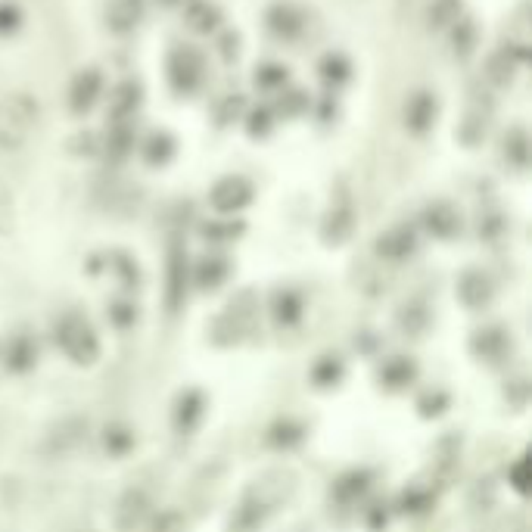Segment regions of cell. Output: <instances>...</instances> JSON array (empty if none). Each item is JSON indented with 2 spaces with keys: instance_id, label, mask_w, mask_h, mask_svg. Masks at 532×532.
Listing matches in <instances>:
<instances>
[{
  "instance_id": "obj_1",
  "label": "cell",
  "mask_w": 532,
  "mask_h": 532,
  "mask_svg": "<svg viewBox=\"0 0 532 532\" xmlns=\"http://www.w3.org/2000/svg\"><path fill=\"white\" fill-rule=\"evenodd\" d=\"M41 109L28 94H10L0 100V150L13 153L22 150L28 131L38 122Z\"/></svg>"
},
{
  "instance_id": "obj_2",
  "label": "cell",
  "mask_w": 532,
  "mask_h": 532,
  "mask_svg": "<svg viewBox=\"0 0 532 532\" xmlns=\"http://www.w3.org/2000/svg\"><path fill=\"white\" fill-rule=\"evenodd\" d=\"M56 343H60V349L75 364H91L100 355V343H97L94 327L78 312H66L60 321H56Z\"/></svg>"
},
{
  "instance_id": "obj_3",
  "label": "cell",
  "mask_w": 532,
  "mask_h": 532,
  "mask_svg": "<svg viewBox=\"0 0 532 532\" xmlns=\"http://www.w3.org/2000/svg\"><path fill=\"white\" fill-rule=\"evenodd\" d=\"M88 442V420H81V417H66L60 420L44 439V452L50 458H69L75 455L78 448Z\"/></svg>"
},
{
  "instance_id": "obj_4",
  "label": "cell",
  "mask_w": 532,
  "mask_h": 532,
  "mask_svg": "<svg viewBox=\"0 0 532 532\" xmlns=\"http://www.w3.org/2000/svg\"><path fill=\"white\" fill-rule=\"evenodd\" d=\"M168 78H172L175 91L190 94L196 84L203 81V56L196 50H190V47L175 50L172 60H168Z\"/></svg>"
},
{
  "instance_id": "obj_5",
  "label": "cell",
  "mask_w": 532,
  "mask_h": 532,
  "mask_svg": "<svg viewBox=\"0 0 532 532\" xmlns=\"http://www.w3.org/2000/svg\"><path fill=\"white\" fill-rule=\"evenodd\" d=\"M209 200L218 212H240L252 200V184L240 175H228L212 187Z\"/></svg>"
},
{
  "instance_id": "obj_6",
  "label": "cell",
  "mask_w": 532,
  "mask_h": 532,
  "mask_svg": "<svg viewBox=\"0 0 532 532\" xmlns=\"http://www.w3.org/2000/svg\"><path fill=\"white\" fill-rule=\"evenodd\" d=\"M439 116V103L433 91H414L405 100V128L414 134H427Z\"/></svg>"
},
{
  "instance_id": "obj_7",
  "label": "cell",
  "mask_w": 532,
  "mask_h": 532,
  "mask_svg": "<svg viewBox=\"0 0 532 532\" xmlns=\"http://www.w3.org/2000/svg\"><path fill=\"white\" fill-rule=\"evenodd\" d=\"M103 94V75L97 69H81L72 84H69V106L78 116H84L88 109H94V103Z\"/></svg>"
},
{
  "instance_id": "obj_8",
  "label": "cell",
  "mask_w": 532,
  "mask_h": 532,
  "mask_svg": "<svg viewBox=\"0 0 532 532\" xmlns=\"http://www.w3.org/2000/svg\"><path fill=\"white\" fill-rule=\"evenodd\" d=\"M523 60H526V50H520V47H514V44L495 50V53L489 56V63H486L489 81H495L498 88H508V84L517 78V69H520Z\"/></svg>"
},
{
  "instance_id": "obj_9",
  "label": "cell",
  "mask_w": 532,
  "mask_h": 532,
  "mask_svg": "<svg viewBox=\"0 0 532 532\" xmlns=\"http://www.w3.org/2000/svg\"><path fill=\"white\" fill-rule=\"evenodd\" d=\"M144 16V0H109L106 4V28L116 35H128Z\"/></svg>"
},
{
  "instance_id": "obj_10",
  "label": "cell",
  "mask_w": 532,
  "mask_h": 532,
  "mask_svg": "<svg viewBox=\"0 0 532 532\" xmlns=\"http://www.w3.org/2000/svg\"><path fill=\"white\" fill-rule=\"evenodd\" d=\"M147 508H150L147 492H140V489L125 492V498L119 501V511H116V526L122 532H134L140 526V520L147 517Z\"/></svg>"
},
{
  "instance_id": "obj_11",
  "label": "cell",
  "mask_w": 532,
  "mask_h": 532,
  "mask_svg": "<svg viewBox=\"0 0 532 532\" xmlns=\"http://www.w3.org/2000/svg\"><path fill=\"white\" fill-rule=\"evenodd\" d=\"M302 13L293 7V4H277L271 13H268V25L271 32L280 35V38H296L302 32Z\"/></svg>"
},
{
  "instance_id": "obj_12",
  "label": "cell",
  "mask_w": 532,
  "mask_h": 532,
  "mask_svg": "<svg viewBox=\"0 0 532 532\" xmlns=\"http://www.w3.org/2000/svg\"><path fill=\"white\" fill-rule=\"evenodd\" d=\"M458 19H464V0H433L427 10V22L433 32H445V28H452Z\"/></svg>"
},
{
  "instance_id": "obj_13",
  "label": "cell",
  "mask_w": 532,
  "mask_h": 532,
  "mask_svg": "<svg viewBox=\"0 0 532 532\" xmlns=\"http://www.w3.org/2000/svg\"><path fill=\"white\" fill-rule=\"evenodd\" d=\"M427 228H430L433 234H439V237H452V234H458V228H461V215H458L455 206L436 203V206L427 209Z\"/></svg>"
},
{
  "instance_id": "obj_14",
  "label": "cell",
  "mask_w": 532,
  "mask_h": 532,
  "mask_svg": "<svg viewBox=\"0 0 532 532\" xmlns=\"http://www.w3.org/2000/svg\"><path fill=\"white\" fill-rule=\"evenodd\" d=\"M218 22H221L218 7L209 4V0H193V4L187 7V25L193 28V32L209 35V32H215Z\"/></svg>"
},
{
  "instance_id": "obj_15",
  "label": "cell",
  "mask_w": 532,
  "mask_h": 532,
  "mask_svg": "<svg viewBox=\"0 0 532 532\" xmlns=\"http://www.w3.org/2000/svg\"><path fill=\"white\" fill-rule=\"evenodd\" d=\"M377 249L383 252L386 259H405L408 252L414 249V234L408 228H392L380 237Z\"/></svg>"
},
{
  "instance_id": "obj_16",
  "label": "cell",
  "mask_w": 532,
  "mask_h": 532,
  "mask_svg": "<svg viewBox=\"0 0 532 532\" xmlns=\"http://www.w3.org/2000/svg\"><path fill=\"white\" fill-rule=\"evenodd\" d=\"M137 103H140V88H137V84H131V81H125V84H119V88H116V94H112L109 112L116 119H128L131 112L137 109Z\"/></svg>"
},
{
  "instance_id": "obj_17",
  "label": "cell",
  "mask_w": 532,
  "mask_h": 532,
  "mask_svg": "<svg viewBox=\"0 0 532 532\" xmlns=\"http://www.w3.org/2000/svg\"><path fill=\"white\" fill-rule=\"evenodd\" d=\"M504 159H508L514 168L529 165V137L523 128H511L508 137H504Z\"/></svg>"
},
{
  "instance_id": "obj_18",
  "label": "cell",
  "mask_w": 532,
  "mask_h": 532,
  "mask_svg": "<svg viewBox=\"0 0 532 532\" xmlns=\"http://www.w3.org/2000/svg\"><path fill=\"white\" fill-rule=\"evenodd\" d=\"M352 221H355L352 206H336V209L327 215V224H324V234H327V240H333V243L346 240V237L352 234Z\"/></svg>"
},
{
  "instance_id": "obj_19",
  "label": "cell",
  "mask_w": 532,
  "mask_h": 532,
  "mask_svg": "<svg viewBox=\"0 0 532 532\" xmlns=\"http://www.w3.org/2000/svg\"><path fill=\"white\" fill-rule=\"evenodd\" d=\"M32 361H35V346L28 343L25 336H13L7 343V368L25 371V368H32Z\"/></svg>"
},
{
  "instance_id": "obj_20",
  "label": "cell",
  "mask_w": 532,
  "mask_h": 532,
  "mask_svg": "<svg viewBox=\"0 0 532 532\" xmlns=\"http://www.w3.org/2000/svg\"><path fill=\"white\" fill-rule=\"evenodd\" d=\"M452 47H455V53L461 56V60L473 53V47H476V25L470 19H458L452 25Z\"/></svg>"
},
{
  "instance_id": "obj_21",
  "label": "cell",
  "mask_w": 532,
  "mask_h": 532,
  "mask_svg": "<svg viewBox=\"0 0 532 532\" xmlns=\"http://www.w3.org/2000/svg\"><path fill=\"white\" fill-rule=\"evenodd\" d=\"M16 224V203H13V193L7 190V184L0 181V234H10Z\"/></svg>"
},
{
  "instance_id": "obj_22",
  "label": "cell",
  "mask_w": 532,
  "mask_h": 532,
  "mask_svg": "<svg viewBox=\"0 0 532 532\" xmlns=\"http://www.w3.org/2000/svg\"><path fill=\"white\" fill-rule=\"evenodd\" d=\"M175 153V144H172V137H165V134H156L150 137V144H147V159L156 165V162H165L168 156Z\"/></svg>"
},
{
  "instance_id": "obj_23",
  "label": "cell",
  "mask_w": 532,
  "mask_h": 532,
  "mask_svg": "<svg viewBox=\"0 0 532 532\" xmlns=\"http://www.w3.org/2000/svg\"><path fill=\"white\" fill-rule=\"evenodd\" d=\"M22 25V13L16 4H0V35H13Z\"/></svg>"
},
{
  "instance_id": "obj_24",
  "label": "cell",
  "mask_w": 532,
  "mask_h": 532,
  "mask_svg": "<svg viewBox=\"0 0 532 532\" xmlns=\"http://www.w3.org/2000/svg\"><path fill=\"white\" fill-rule=\"evenodd\" d=\"M321 72H324V78H327V81H330V78H336V81H340V78H346L349 66L340 60V56H327V60L321 63Z\"/></svg>"
},
{
  "instance_id": "obj_25",
  "label": "cell",
  "mask_w": 532,
  "mask_h": 532,
  "mask_svg": "<svg viewBox=\"0 0 532 532\" xmlns=\"http://www.w3.org/2000/svg\"><path fill=\"white\" fill-rule=\"evenodd\" d=\"M256 81L262 84V88H271V84H280V81H287V69L284 66H265Z\"/></svg>"
},
{
  "instance_id": "obj_26",
  "label": "cell",
  "mask_w": 532,
  "mask_h": 532,
  "mask_svg": "<svg viewBox=\"0 0 532 532\" xmlns=\"http://www.w3.org/2000/svg\"><path fill=\"white\" fill-rule=\"evenodd\" d=\"M408 4H411V0H399V7H402V10H405Z\"/></svg>"
}]
</instances>
